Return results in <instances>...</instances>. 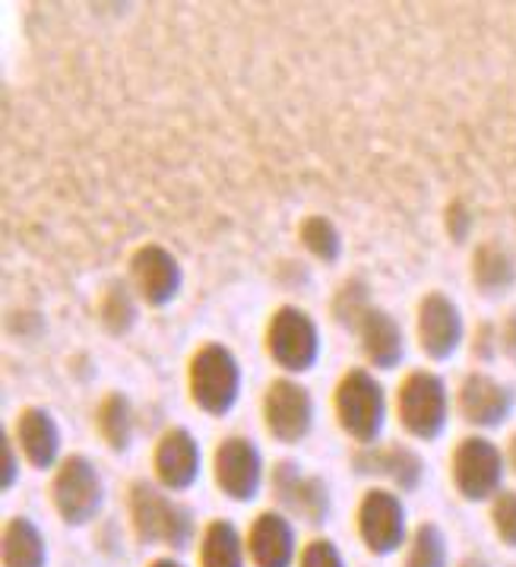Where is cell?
<instances>
[{
	"label": "cell",
	"mask_w": 516,
	"mask_h": 567,
	"mask_svg": "<svg viewBox=\"0 0 516 567\" xmlns=\"http://www.w3.org/2000/svg\"><path fill=\"white\" fill-rule=\"evenodd\" d=\"M241 362L238 355L223 346V342H206L194 352V359L187 364V390H190V403L213 415L223 419L241 400Z\"/></svg>",
	"instance_id": "cell-1"
},
{
	"label": "cell",
	"mask_w": 516,
	"mask_h": 567,
	"mask_svg": "<svg viewBox=\"0 0 516 567\" xmlns=\"http://www.w3.org/2000/svg\"><path fill=\"white\" fill-rule=\"evenodd\" d=\"M339 429L345 437H352L359 447H371L381 441L386 429V390L368 368H349L339 378L333 393Z\"/></svg>",
	"instance_id": "cell-2"
},
{
	"label": "cell",
	"mask_w": 516,
	"mask_h": 567,
	"mask_svg": "<svg viewBox=\"0 0 516 567\" xmlns=\"http://www.w3.org/2000/svg\"><path fill=\"white\" fill-rule=\"evenodd\" d=\"M131 517L143 543L187 548L194 539V514L172 498V492L146 478L131 485Z\"/></svg>",
	"instance_id": "cell-3"
},
{
	"label": "cell",
	"mask_w": 516,
	"mask_h": 567,
	"mask_svg": "<svg viewBox=\"0 0 516 567\" xmlns=\"http://www.w3.org/2000/svg\"><path fill=\"white\" fill-rule=\"evenodd\" d=\"M396 415L409 437L415 441H437L450 425V390L447 381L434 371H412L405 374L396 393Z\"/></svg>",
	"instance_id": "cell-4"
},
{
	"label": "cell",
	"mask_w": 516,
	"mask_h": 567,
	"mask_svg": "<svg viewBox=\"0 0 516 567\" xmlns=\"http://www.w3.org/2000/svg\"><path fill=\"white\" fill-rule=\"evenodd\" d=\"M267 355L286 374H308L323 355L317 320L298 305L276 308L267 323Z\"/></svg>",
	"instance_id": "cell-5"
},
{
	"label": "cell",
	"mask_w": 516,
	"mask_h": 567,
	"mask_svg": "<svg viewBox=\"0 0 516 567\" xmlns=\"http://www.w3.org/2000/svg\"><path fill=\"white\" fill-rule=\"evenodd\" d=\"M453 485L466 501L497 498L507 476V454L485 434H469L453 451Z\"/></svg>",
	"instance_id": "cell-6"
},
{
	"label": "cell",
	"mask_w": 516,
	"mask_h": 567,
	"mask_svg": "<svg viewBox=\"0 0 516 567\" xmlns=\"http://www.w3.org/2000/svg\"><path fill=\"white\" fill-rule=\"evenodd\" d=\"M54 507L70 526H86L99 517L102 501H105V482L99 476L95 463L90 456L70 454L61 460L58 473H54Z\"/></svg>",
	"instance_id": "cell-7"
},
{
	"label": "cell",
	"mask_w": 516,
	"mask_h": 567,
	"mask_svg": "<svg viewBox=\"0 0 516 567\" xmlns=\"http://www.w3.org/2000/svg\"><path fill=\"white\" fill-rule=\"evenodd\" d=\"M317 406L311 390L295 378H276L264 393V425L279 444H301L314 432Z\"/></svg>",
	"instance_id": "cell-8"
},
{
	"label": "cell",
	"mask_w": 516,
	"mask_h": 567,
	"mask_svg": "<svg viewBox=\"0 0 516 567\" xmlns=\"http://www.w3.org/2000/svg\"><path fill=\"white\" fill-rule=\"evenodd\" d=\"M264 476H267L264 454L250 437L231 434L219 441L213 454V478L225 498L254 501L264 488Z\"/></svg>",
	"instance_id": "cell-9"
},
{
	"label": "cell",
	"mask_w": 516,
	"mask_h": 567,
	"mask_svg": "<svg viewBox=\"0 0 516 567\" xmlns=\"http://www.w3.org/2000/svg\"><path fill=\"white\" fill-rule=\"evenodd\" d=\"M415 337H419V349L431 362H450L466 342V320L460 305L444 292H427L419 301Z\"/></svg>",
	"instance_id": "cell-10"
},
{
	"label": "cell",
	"mask_w": 516,
	"mask_h": 567,
	"mask_svg": "<svg viewBox=\"0 0 516 567\" xmlns=\"http://www.w3.org/2000/svg\"><path fill=\"white\" fill-rule=\"evenodd\" d=\"M131 286L146 308H168L184 289V267L165 245H143L131 257Z\"/></svg>",
	"instance_id": "cell-11"
},
{
	"label": "cell",
	"mask_w": 516,
	"mask_h": 567,
	"mask_svg": "<svg viewBox=\"0 0 516 567\" xmlns=\"http://www.w3.org/2000/svg\"><path fill=\"white\" fill-rule=\"evenodd\" d=\"M456 406L460 415L469 422L472 429L478 432H492L500 429L516 409V393L514 386L497 381L485 371H472L463 378L460 393H456Z\"/></svg>",
	"instance_id": "cell-12"
},
{
	"label": "cell",
	"mask_w": 516,
	"mask_h": 567,
	"mask_svg": "<svg viewBox=\"0 0 516 567\" xmlns=\"http://www.w3.org/2000/svg\"><path fill=\"white\" fill-rule=\"evenodd\" d=\"M359 533L374 555H393L405 543V507L396 492L371 488L359 507Z\"/></svg>",
	"instance_id": "cell-13"
},
{
	"label": "cell",
	"mask_w": 516,
	"mask_h": 567,
	"mask_svg": "<svg viewBox=\"0 0 516 567\" xmlns=\"http://www.w3.org/2000/svg\"><path fill=\"white\" fill-rule=\"evenodd\" d=\"M153 466H156L158 485L165 492H187V488H194L203 473L200 441L187 429H180V425L178 429H168L158 437Z\"/></svg>",
	"instance_id": "cell-14"
},
{
	"label": "cell",
	"mask_w": 516,
	"mask_h": 567,
	"mask_svg": "<svg viewBox=\"0 0 516 567\" xmlns=\"http://www.w3.org/2000/svg\"><path fill=\"white\" fill-rule=\"evenodd\" d=\"M272 492L286 511H292L295 517L308 523H323L330 514V492L327 482L320 476H308L301 473L298 463H279L272 470Z\"/></svg>",
	"instance_id": "cell-15"
},
{
	"label": "cell",
	"mask_w": 516,
	"mask_h": 567,
	"mask_svg": "<svg viewBox=\"0 0 516 567\" xmlns=\"http://www.w3.org/2000/svg\"><path fill=\"white\" fill-rule=\"evenodd\" d=\"M352 466L361 476L386 478L400 492H415L425 478V460L405 444H371L359 447L352 456Z\"/></svg>",
	"instance_id": "cell-16"
},
{
	"label": "cell",
	"mask_w": 516,
	"mask_h": 567,
	"mask_svg": "<svg viewBox=\"0 0 516 567\" xmlns=\"http://www.w3.org/2000/svg\"><path fill=\"white\" fill-rule=\"evenodd\" d=\"M61 425L45 406H25L17 419V447L32 470L61 466Z\"/></svg>",
	"instance_id": "cell-17"
},
{
	"label": "cell",
	"mask_w": 516,
	"mask_h": 567,
	"mask_svg": "<svg viewBox=\"0 0 516 567\" xmlns=\"http://www.w3.org/2000/svg\"><path fill=\"white\" fill-rule=\"evenodd\" d=\"M355 333H359L361 352H364V359L374 371H396L400 368V362L405 359V333L400 320L393 318L390 311L374 305L364 315Z\"/></svg>",
	"instance_id": "cell-18"
},
{
	"label": "cell",
	"mask_w": 516,
	"mask_h": 567,
	"mask_svg": "<svg viewBox=\"0 0 516 567\" xmlns=\"http://www.w3.org/2000/svg\"><path fill=\"white\" fill-rule=\"evenodd\" d=\"M247 551L257 567H292L295 526L282 514H260L247 533Z\"/></svg>",
	"instance_id": "cell-19"
},
{
	"label": "cell",
	"mask_w": 516,
	"mask_h": 567,
	"mask_svg": "<svg viewBox=\"0 0 516 567\" xmlns=\"http://www.w3.org/2000/svg\"><path fill=\"white\" fill-rule=\"evenodd\" d=\"M472 282L485 298L507 296L516 286L514 254L494 241L478 245L472 254Z\"/></svg>",
	"instance_id": "cell-20"
},
{
	"label": "cell",
	"mask_w": 516,
	"mask_h": 567,
	"mask_svg": "<svg viewBox=\"0 0 516 567\" xmlns=\"http://www.w3.org/2000/svg\"><path fill=\"white\" fill-rule=\"evenodd\" d=\"M45 536L29 517H13L3 529V567H45Z\"/></svg>",
	"instance_id": "cell-21"
},
{
	"label": "cell",
	"mask_w": 516,
	"mask_h": 567,
	"mask_svg": "<svg viewBox=\"0 0 516 567\" xmlns=\"http://www.w3.org/2000/svg\"><path fill=\"white\" fill-rule=\"evenodd\" d=\"M95 429L102 434V441L112 447L114 454H124V451H131V444H134V406H131V400L124 396V393H109L105 400H102V406L95 412Z\"/></svg>",
	"instance_id": "cell-22"
},
{
	"label": "cell",
	"mask_w": 516,
	"mask_h": 567,
	"mask_svg": "<svg viewBox=\"0 0 516 567\" xmlns=\"http://www.w3.org/2000/svg\"><path fill=\"white\" fill-rule=\"evenodd\" d=\"M140 318V296L134 292L131 279H114L105 289L102 305H99V320L112 337H124L136 327Z\"/></svg>",
	"instance_id": "cell-23"
},
{
	"label": "cell",
	"mask_w": 516,
	"mask_h": 567,
	"mask_svg": "<svg viewBox=\"0 0 516 567\" xmlns=\"http://www.w3.org/2000/svg\"><path fill=\"white\" fill-rule=\"evenodd\" d=\"M200 567H245V543L235 523L213 520L200 543Z\"/></svg>",
	"instance_id": "cell-24"
},
{
	"label": "cell",
	"mask_w": 516,
	"mask_h": 567,
	"mask_svg": "<svg viewBox=\"0 0 516 567\" xmlns=\"http://www.w3.org/2000/svg\"><path fill=\"white\" fill-rule=\"evenodd\" d=\"M298 238H301L305 250L320 264H337L342 257V235L327 216H308L298 228Z\"/></svg>",
	"instance_id": "cell-25"
},
{
	"label": "cell",
	"mask_w": 516,
	"mask_h": 567,
	"mask_svg": "<svg viewBox=\"0 0 516 567\" xmlns=\"http://www.w3.org/2000/svg\"><path fill=\"white\" fill-rule=\"evenodd\" d=\"M374 305H371V286L359 279V276H352V279H345L342 286H339L337 298H333V318H337L339 327H345V330H359V323L364 320V315L371 311Z\"/></svg>",
	"instance_id": "cell-26"
},
{
	"label": "cell",
	"mask_w": 516,
	"mask_h": 567,
	"mask_svg": "<svg viewBox=\"0 0 516 567\" xmlns=\"http://www.w3.org/2000/svg\"><path fill=\"white\" fill-rule=\"evenodd\" d=\"M405 567H447V539L441 533V526L422 523L409 543V558Z\"/></svg>",
	"instance_id": "cell-27"
},
{
	"label": "cell",
	"mask_w": 516,
	"mask_h": 567,
	"mask_svg": "<svg viewBox=\"0 0 516 567\" xmlns=\"http://www.w3.org/2000/svg\"><path fill=\"white\" fill-rule=\"evenodd\" d=\"M494 533L500 536V543L516 548V492H500L492 504Z\"/></svg>",
	"instance_id": "cell-28"
},
{
	"label": "cell",
	"mask_w": 516,
	"mask_h": 567,
	"mask_svg": "<svg viewBox=\"0 0 516 567\" xmlns=\"http://www.w3.org/2000/svg\"><path fill=\"white\" fill-rule=\"evenodd\" d=\"M301 567H345L339 548L327 539H314L301 551Z\"/></svg>",
	"instance_id": "cell-29"
},
{
	"label": "cell",
	"mask_w": 516,
	"mask_h": 567,
	"mask_svg": "<svg viewBox=\"0 0 516 567\" xmlns=\"http://www.w3.org/2000/svg\"><path fill=\"white\" fill-rule=\"evenodd\" d=\"M444 226H447V235L456 241V245H463V241L469 238L472 213L466 209L463 200H453V204L447 206V213H444Z\"/></svg>",
	"instance_id": "cell-30"
},
{
	"label": "cell",
	"mask_w": 516,
	"mask_h": 567,
	"mask_svg": "<svg viewBox=\"0 0 516 567\" xmlns=\"http://www.w3.org/2000/svg\"><path fill=\"white\" fill-rule=\"evenodd\" d=\"M472 352L482 359V362H492L494 355L500 352V330H494L492 323H482L475 330V342H472Z\"/></svg>",
	"instance_id": "cell-31"
},
{
	"label": "cell",
	"mask_w": 516,
	"mask_h": 567,
	"mask_svg": "<svg viewBox=\"0 0 516 567\" xmlns=\"http://www.w3.org/2000/svg\"><path fill=\"white\" fill-rule=\"evenodd\" d=\"M3 476H0V485H3V492H10L13 485H17V478H20V447L10 441V434H3Z\"/></svg>",
	"instance_id": "cell-32"
},
{
	"label": "cell",
	"mask_w": 516,
	"mask_h": 567,
	"mask_svg": "<svg viewBox=\"0 0 516 567\" xmlns=\"http://www.w3.org/2000/svg\"><path fill=\"white\" fill-rule=\"evenodd\" d=\"M500 352L516 364V315H510L500 327Z\"/></svg>",
	"instance_id": "cell-33"
},
{
	"label": "cell",
	"mask_w": 516,
	"mask_h": 567,
	"mask_svg": "<svg viewBox=\"0 0 516 567\" xmlns=\"http://www.w3.org/2000/svg\"><path fill=\"white\" fill-rule=\"evenodd\" d=\"M507 466L514 470V476H516V432L514 437H510V444H507Z\"/></svg>",
	"instance_id": "cell-34"
},
{
	"label": "cell",
	"mask_w": 516,
	"mask_h": 567,
	"mask_svg": "<svg viewBox=\"0 0 516 567\" xmlns=\"http://www.w3.org/2000/svg\"><path fill=\"white\" fill-rule=\"evenodd\" d=\"M149 567H184V565H178V561H172V558H158V561H153V565Z\"/></svg>",
	"instance_id": "cell-35"
},
{
	"label": "cell",
	"mask_w": 516,
	"mask_h": 567,
	"mask_svg": "<svg viewBox=\"0 0 516 567\" xmlns=\"http://www.w3.org/2000/svg\"><path fill=\"white\" fill-rule=\"evenodd\" d=\"M463 567H488V565H485L482 558H466V561H463Z\"/></svg>",
	"instance_id": "cell-36"
}]
</instances>
